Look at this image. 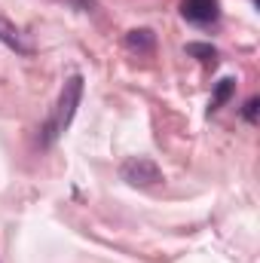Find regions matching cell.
Wrapping results in <instances>:
<instances>
[{"instance_id": "1", "label": "cell", "mask_w": 260, "mask_h": 263, "mask_svg": "<svg viewBox=\"0 0 260 263\" xmlns=\"http://www.w3.org/2000/svg\"><path fill=\"white\" fill-rule=\"evenodd\" d=\"M120 175H123V181H129L132 187H156L162 181L159 165L153 159H147V156H132V159H126L123 168H120Z\"/></svg>"}, {"instance_id": "2", "label": "cell", "mask_w": 260, "mask_h": 263, "mask_svg": "<svg viewBox=\"0 0 260 263\" xmlns=\"http://www.w3.org/2000/svg\"><path fill=\"white\" fill-rule=\"evenodd\" d=\"M80 98H83V77H70L62 89V98H59V110H55V129L65 132L73 123V114L80 107Z\"/></svg>"}, {"instance_id": "3", "label": "cell", "mask_w": 260, "mask_h": 263, "mask_svg": "<svg viewBox=\"0 0 260 263\" xmlns=\"http://www.w3.org/2000/svg\"><path fill=\"white\" fill-rule=\"evenodd\" d=\"M184 15L190 22H211L217 15V0H184Z\"/></svg>"}, {"instance_id": "4", "label": "cell", "mask_w": 260, "mask_h": 263, "mask_svg": "<svg viewBox=\"0 0 260 263\" xmlns=\"http://www.w3.org/2000/svg\"><path fill=\"white\" fill-rule=\"evenodd\" d=\"M0 40L9 46V49H15V52H31V43H25V37H22V31L15 28V25H9L6 18H0Z\"/></svg>"}, {"instance_id": "5", "label": "cell", "mask_w": 260, "mask_h": 263, "mask_svg": "<svg viewBox=\"0 0 260 263\" xmlns=\"http://www.w3.org/2000/svg\"><path fill=\"white\" fill-rule=\"evenodd\" d=\"M153 31H147V28H141V31H129L126 34V46H129L132 52H150L153 49Z\"/></svg>"}, {"instance_id": "6", "label": "cell", "mask_w": 260, "mask_h": 263, "mask_svg": "<svg viewBox=\"0 0 260 263\" xmlns=\"http://www.w3.org/2000/svg\"><path fill=\"white\" fill-rule=\"evenodd\" d=\"M233 89H236V83H233L230 77H227V80H220V83H217V89H214V98H211V110H217V107L233 95Z\"/></svg>"}, {"instance_id": "7", "label": "cell", "mask_w": 260, "mask_h": 263, "mask_svg": "<svg viewBox=\"0 0 260 263\" xmlns=\"http://www.w3.org/2000/svg\"><path fill=\"white\" fill-rule=\"evenodd\" d=\"M187 52L196 55V59H202V62H211V65H214V55H217V52H214L211 46H205V43H190V46H187Z\"/></svg>"}, {"instance_id": "8", "label": "cell", "mask_w": 260, "mask_h": 263, "mask_svg": "<svg viewBox=\"0 0 260 263\" xmlns=\"http://www.w3.org/2000/svg\"><path fill=\"white\" fill-rule=\"evenodd\" d=\"M257 98H248V101H245V110H242V117H245V120H248V123H257Z\"/></svg>"}]
</instances>
